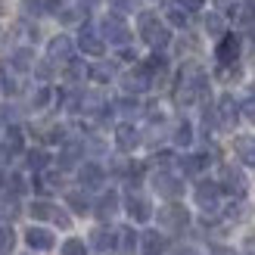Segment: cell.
<instances>
[{"label": "cell", "mask_w": 255, "mask_h": 255, "mask_svg": "<svg viewBox=\"0 0 255 255\" xmlns=\"http://www.w3.org/2000/svg\"><path fill=\"white\" fill-rule=\"evenodd\" d=\"M0 91H3V75H0Z\"/></svg>", "instance_id": "7bdbcfd3"}, {"label": "cell", "mask_w": 255, "mask_h": 255, "mask_svg": "<svg viewBox=\"0 0 255 255\" xmlns=\"http://www.w3.org/2000/svg\"><path fill=\"white\" fill-rule=\"evenodd\" d=\"M177 6H181V9H187V12H196V9H202V6H206V0H177Z\"/></svg>", "instance_id": "f35d334b"}, {"label": "cell", "mask_w": 255, "mask_h": 255, "mask_svg": "<svg viewBox=\"0 0 255 255\" xmlns=\"http://www.w3.org/2000/svg\"><path fill=\"white\" fill-rule=\"evenodd\" d=\"M22 146H25L22 131H19L16 125H12V128H6V134H3V149H6L9 156H12V152H22Z\"/></svg>", "instance_id": "d4e9b609"}, {"label": "cell", "mask_w": 255, "mask_h": 255, "mask_svg": "<svg viewBox=\"0 0 255 255\" xmlns=\"http://www.w3.org/2000/svg\"><path fill=\"white\" fill-rule=\"evenodd\" d=\"M116 237H119V231H109V227H97V231L91 234V246H94L100 255H109V252H116V249H119Z\"/></svg>", "instance_id": "9a60e30c"}, {"label": "cell", "mask_w": 255, "mask_h": 255, "mask_svg": "<svg viewBox=\"0 0 255 255\" xmlns=\"http://www.w3.org/2000/svg\"><path fill=\"white\" fill-rule=\"evenodd\" d=\"M215 59H218V66H237L240 59V37L237 34H224L218 47H215Z\"/></svg>", "instance_id": "9c48e42d"}, {"label": "cell", "mask_w": 255, "mask_h": 255, "mask_svg": "<svg viewBox=\"0 0 255 255\" xmlns=\"http://www.w3.org/2000/svg\"><path fill=\"white\" fill-rule=\"evenodd\" d=\"M100 31H103V41L116 44V47H125L131 41V28L122 22V16H106L103 25H100Z\"/></svg>", "instance_id": "277c9868"}, {"label": "cell", "mask_w": 255, "mask_h": 255, "mask_svg": "<svg viewBox=\"0 0 255 255\" xmlns=\"http://www.w3.org/2000/svg\"><path fill=\"white\" fill-rule=\"evenodd\" d=\"M47 59L50 62H62V66H69L75 59V41L69 34H56L53 41L47 44Z\"/></svg>", "instance_id": "8992f818"}, {"label": "cell", "mask_w": 255, "mask_h": 255, "mask_svg": "<svg viewBox=\"0 0 255 255\" xmlns=\"http://www.w3.org/2000/svg\"><path fill=\"white\" fill-rule=\"evenodd\" d=\"M221 187L227 190V193H234V196H243V193H246V177H243V171H240L237 165H224V171H221Z\"/></svg>", "instance_id": "4fadbf2b"}, {"label": "cell", "mask_w": 255, "mask_h": 255, "mask_svg": "<svg viewBox=\"0 0 255 255\" xmlns=\"http://www.w3.org/2000/svg\"><path fill=\"white\" fill-rule=\"evenodd\" d=\"M62 0H22V12L25 16H50V12H59Z\"/></svg>", "instance_id": "ac0fdd59"}, {"label": "cell", "mask_w": 255, "mask_h": 255, "mask_svg": "<svg viewBox=\"0 0 255 255\" xmlns=\"http://www.w3.org/2000/svg\"><path fill=\"white\" fill-rule=\"evenodd\" d=\"M116 109H122V112H128V116H131V112H137L140 106L134 103V100H122V103H116Z\"/></svg>", "instance_id": "60d3db41"}, {"label": "cell", "mask_w": 255, "mask_h": 255, "mask_svg": "<svg viewBox=\"0 0 255 255\" xmlns=\"http://www.w3.org/2000/svg\"><path fill=\"white\" fill-rule=\"evenodd\" d=\"M215 122H218L221 131H234L237 122H240V106H237V100L231 94H224L218 100V109H215Z\"/></svg>", "instance_id": "3957f363"}, {"label": "cell", "mask_w": 255, "mask_h": 255, "mask_svg": "<svg viewBox=\"0 0 255 255\" xmlns=\"http://www.w3.org/2000/svg\"><path fill=\"white\" fill-rule=\"evenodd\" d=\"M140 246H143L146 255H162L165 252V237L159 231H146L143 237H140Z\"/></svg>", "instance_id": "7402d4cb"}, {"label": "cell", "mask_w": 255, "mask_h": 255, "mask_svg": "<svg viewBox=\"0 0 255 255\" xmlns=\"http://www.w3.org/2000/svg\"><path fill=\"white\" fill-rule=\"evenodd\" d=\"M240 112H243L249 122H255V91H252V94H246V100L240 103Z\"/></svg>", "instance_id": "8d00e7d4"}, {"label": "cell", "mask_w": 255, "mask_h": 255, "mask_svg": "<svg viewBox=\"0 0 255 255\" xmlns=\"http://www.w3.org/2000/svg\"><path fill=\"white\" fill-rule=\"evenodd\" d=\"M34 187H37V193H56V190L62 187V177L56 171H41L34 177Z\"/></svg>", "instance_id": "44dd1931"}, {"label": "cell", "mask_w": 255, "mask_h": 255, "mask_svg": "<svg viewBox=\"0 0 255 255\" xmlns=\"http://www.w3.org/2000/svg\"><path fill=\"white\" fill-rule=\"evenodd\" d=\"M181 165H184V174H199L209 165V156H187Z\"/></svg>", "instance_id": "f546056e"}, {"label": "cell", "mask_w": 255, "mask_h": 255, "mask_svg": "<svg viewBox=\"0 0 255 255\" xmlns=\"http://www.w3.org/2000/svg\"><path fill=\"white\" fill-rule=\"evenodd\" d=\"M62 255H87L84 240H66V246H62Z\"/></svg>", "instance_id": "e575fe53"}, {"label": "cell", "mask_w": 255, "mask_h": 255, "mask_svg": "<svg viewBox=\"0 0 255 255\" xmlns=\"http://www.w3.org/2000/svg\"><path fill=\"white\" fill-rule=\"evenodd\" d=\"M116 209H119V196L112 193V190L100 196V202L94 206V212H97V218H100V221H109L112 215H116Z\"/></svg>", "instance_id": "ffe728a7"}, {"label": "cell", "mask_w": 255, "mask_h": 255, "mask_svg": "<svg viewBox=\"0 0 255 255\" xmlns=\"http://www.w3.org/2000/svg\"><path fill=\"white\" fill-rule=\"evenodd\" d=\"M78 181H81L84 190H100V187H103V181H106V171L100 168L97 162H84L81 168H78Z\"/></svg>", "instance_id": "7c38bea8"}, {"label": "cell", "mask_w": 255, "mask_h": 255, "mask_svg": "<svg viewBox=\"0 0 255 255\" xmlns=\"http://www.w3.org/2000/svg\"><path fill=\"white\" fill-rule=\"evenodd\" d=\"M66 202L78 212V215H84L87 209H91V202H87V196L84 193H78V190H72V193H66Z\"/></svg>", "instance_id": "1f68e13d"}, {"label": "cell", "mask_w": 255, "mask_h": 255, "mask_svg": "<svg viewBox=\"0 0 255 255\" xmlns=\"http://www.w3.org/2000/svg\"><path fill=\"white\" fill-rule=\"evenodd\" d=\"M206 28H209L212 34H218V37H224V16H218V12H212V16L206 19Z\"/></svg>", "instance_id": "836d02e7"}, {"label": "cell", "mask_w": 255, "mask_h": 255, "mask_svg": "<svg viewBox=\"0 0 255 255\" xmlns=\"http://www.w3.org/2000/svg\"><path fill=\"white\" fill-rule=\"evenodd\" d=\"M137 28H140V41L149 44L152 50H162V47H168L171 41V34H168V25H165L159 16H152V12H140V19H137Z\"/></svg>", "instance_id": "6da1fadb"}, {"label": "cell", "mask_w": 255, "mask_h": 255, "mask_svg": "<svg viewBox=\"0 0 255 255\" xmlns=\"http://www.w3.org/2000/svg\"><path fill=\"white\" fill-rule=\"evenodd\" d=\"M193 196H196V206L202 212H218V206H221V187L212 181H199Z\"/></svg>", "instance_id": "5b68a950"}, {"label": "cell", "mask_w": 255, "mask_h": 255, "mask_svg": "<svg viewBox=\"0 0 255 255\" xmlns=\"http://www.w3.org/2000/svg\"><path fill=\"white\" fill-rule=\"evenodd\" d=\"M28 215L34 221H53V224H59V227H69L72 224V218L62 209H56L53 202H47V199H37V202H31L28 206Z\"/></svg>", "instance_id": "7a4b0ae2"}, {"label": "cell", "mask_w": 255, "mask_h": 255, "mask_svg": "<svg viewBox=\"0 0 255 255\" xmlns=\"http://www.w3.org/2000/svg\"><path fill=\"white\" fill-rule=\"evenodd\" d=\"M34 109H44L47 103H50V87H37V94H34Z\"/></svg>", "instance_id": "74e56055"}, {"label": "cell", "mask_w": 255, "mask_h": 255, "mask_svg": "<svg viewBox=\"0 0 255 255\" xmlns=\"http://www.w3.org/2000/svg\"><path fill=\"white\" fill-rule=\"evenodd\" d=\"M159 224L165 227V231H184V227L190 224V212L184 209V206H177V202H171V206H165L162 212H159Z\"/></svg>", "instance_id": "52a82bcc"}, {"label": "cell", "mask_w": 255, "mask_h": 255, "mask_svg": "<svg viewBox=\"0 0 255 255\" xmlns=\"http://www.w3.org/2000/svg\"><path fill=\"white\" fill-rule=\"evenodd\" d=\"M134 246H137V234L131 227H122L119 231V252H134Z\"/></svg>", "instance_id": "4dcf8cb0"}, {"label": "cell", "mask_w": 255, "mask_h": 255, "mask_svg": "<svg viewBox=\"0 0 255 255\" xmlns=\"http://www.w3.org/2000/svg\"><path fill=\"white\" fill-rule=\"evenodd\" d=\"M234 149H237V156H240V162H243V165H255V137L240 134L237 143H234Z\"/></svg>", "instance_id": "d6986e66"}, {"label": "cell", "mask_w": 255, "mask_h": 255, "mask_svg": "<svg viewBox=\"0 0 255 255\" xmlns=\"http://www.w3.org/2000/svg\"><path fill=\"white\" fill-rule=\"evenodd\" d=\"M149 84H152V75L143 66H137L134 72H128L125 78H122V87H125L128 94H143V91H149Z\"/></svg>", "instance_id": "8fae6325"}, {"label": "cell", "mask_w": 255, "mask_h": 255, "mask_svg": "<svg viewBox=\"0 0 255 255\" xmlns=\"http://www.w3.org/2000/svg\"><path fill=\"white\" fill-rule=\"evenodd\" d=\"M47 165H50V152H44V149H31L28 152V168L31 171H47Z\"/></svg>", "instance_id": "4316f807"}, {"label": "cell", "mask_w": 255, "mask_h": 255, "mask_svg": "<svg viewBox=\"0 0 255 255\" xmlns=\"http://www.w3.org/2000/svg\"><path fill=\"white\" fill-rule=\"evenodd\" d=\"M152 187H156V193L168 196V199H177L184 193V181L177 174H171V171H156L152 174Z\"/></svg>", "instance_id": "ba28073f"}, {"label": "cell", "mask_w": 255, "mask_h": 255, "mask_svg": "<svg viewBox=\"0 0 255 255\" xmlns=\"http://www.w3.org/2000/svg\"><path fill=\"white\" fill-rule=\"evenodd\" d=\"M125 209H128V215H131L134 221H149V218H152V206H149V199H146V196H140V193H128Z\"/></svg>", "instance_id": "5bb4252c"}, {"label": "cell", "mask_w": 255, "mask_h": 255, "mask_svg": "<svg viewBox=\"0 0 255 255\" xmlns=\"http://www.w3.org/2000/svg\"><path fill=\"white\" fill-rule=\"evenodd\" d=\"M16 249V234H12L9 224H0V255H6Z\"/></svg>", "instance_id": "f1b7e54d"}, {"label": "cell", "mask_w": 255, "mask_h": 255, "mask_svg": "<svg viewBox=\"0 0 255 255\" xmlns=\"http://www.w3.org/2000/svg\"><path fill=\"white\" fill-rule=\"evenodd\" d=\"M25 243L34 252H50L53 249V234L44 231V227H28V231H25Z\"/></svg>", "instance_id": "e0dca14e"}, {"label": "cell", "mask_w": 255, "mask_h": 255, "mask_svg": "<svg viewBox=\"0 0 255 255\" xmlns=\"http://www.w3.org/2000/svg\"><path fill=\"white\" fill-rule=\"evenodd\" d=\"M87 3H94V0H87Z\"/></svg>", "instance_id": "ee69618b"}, {"label": "cell", "mask_w": 255, "mask_h": 255, "mask_svg": "<svg viewBox=\"0 0 255 255\" xmlns=\"http://www.w3.org/2000/svg\"><path fill=\"white\" fill-rule=\"evenodd\" d=\"M59 19L62 22H78L81 19V9H66V12H59Z\"/></svg>", "instance_id": "b9f144b4"}, {"label": "cell", "mask_w": 255, "mask_h": 255, "mask_svg": "<svg viewBox=\"0 0 255 255\" xmlns=\"http://www.w3.org/2000/svg\"><path fill=\"white\" fill-rule=\"evenodd\" d=\"M165 16H168V22L174 25V28H184V25H187V9H181V6H171Z\"/></svg>", "instance_id": "d6a6232c"}, {"label": "cell", "mask_w": 255, "mask_h": 255, "mask_svg": "<svg viewBox=\"0 0 255 255\" xmlns=\"http://www.w3.org/2000/svg\"><path fill=\"white\" fill-rule=\"evenodd\" d=\"M116 146L122 152H134L140 146V131H137L134 125H119L116 128Z\"/></svg>", "instance_id": "2e32d148"}, {"label": "cell", "mask_w": 255, "mask_h": 255, "mask_svg": "<svg viewBox=\"0 0 255 255\" xmlns=\"http://www.w3.org/2000/svg\"><path fill=\"white\" fill-rule=\"evenodd\" d=\"M78 47H81V53H87V56H103V53H106L103 34H97L91 25H84V28H81V34H78Z\"/></svg>", "instance_id": "30bf717a"}, {"label": "cell", "mask_w": 255, "mask_h": 255, "mask_svg": "<svg viewBox=\"0 0 255 255\" xmlns=\"http://www.w3.org/2000/svg\"><path fill=\"white\" fill-rule=\"evenodd\" d=\"M84 75H87V69L81 66L78 59H72V62H69V69H66V78H69V81H78V78H84Z\"/></svg>", "instance_id": "d590c367"}, {"label": "cell", "mask_w": 255, "mask_h": 255, "mask_svg": "<svg viewBox=\"0 0 255 255\" xmlns=\"http://www.w3.org/2000/svg\"><path fill=\"white\" fill-rule=\"evenodd\" d=\"M62 137H66L62 128H50V131H47V143H62Z\"/></svg>", "instance_id": "ab89813d"}, {"label": "cell", "mask_w": 255, "mask_h": 255, "mask_svg": "<svg viewBox=\"0 0 255 255\" xmlns=\"http://www.w3.org/2000/svg\"><path fill=\"white\" fill-rule=\"evenodd\" d=\"M9 66H12V69H16V72H28V69L34 66V53H31V50H28V47H19V50H16V53H12V56H9Z\"/></svg>", "instance_id": "603a6c76"}, {"label": "cell", "mask_w": 255, "mask_h": 255, "mask_svg": "<svg viewBox=\"0 0 255 255\" xmlns=\"http://www.w3.org/2000/svg\"><path fill=\"white\" fill-rule=\"evenodd\" d=\"M81 152H84L81 143H75V140H72V143H66V146H62V152H59V168H72V165L81 159Z\"/></svg>", "instance_id": "cb8c5ba5"}, {"label": "cell", "mask_w": 255, "mask_h": 255, "mask_svg": "<svg viewBox=\"0 0 255 255\" xmlns=\"http://www.w3.org/2000/svg\"><path fill=\"white\" fill-rule=\"evenodd\" d=\"M112 75H116V69H112L109 62H97V66H91V69H87V78H91V81H97V84H106V81H112Z\"/></svg>", "instance_id": "484cf974"}, {"label": "cell", "mask_w": 255, "mask_h": 255, "mask_svg": "<svg viewBox=\"0 0 255 255\" xmlns=\"http://www.w3.org/2000/svg\"><path fill=\"white\" fill-rule=\"evenodd\" d=\"M174 143L177 146H190V143H193V125H190V122H181L174 128Z\"/></svg>", "instance_id": "83f0119b"}, {"label": "cell", "mask_w": 255, "mask_h": 255, "mask_svg": "<svg viewBox=\"0 0 255 255\" xmlns=\"http://www.w3.org/2000/svg\"><path fill=\"white\" fill-rule=\"evenodd\" d=\"M190 255H193V252H190Z\"/></svg>", "instance_id": "f6af8a7d"}]
</instances>
